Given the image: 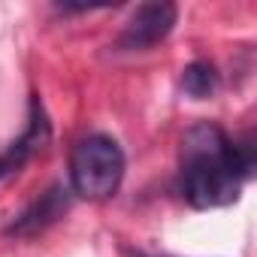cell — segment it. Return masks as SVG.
<instances>
[{"label":"cell","mask_w":257,"mask_h":257,"mask_svg":"<svg viewBox=\"0 0 257 257\" xmlns=\"http://www.w3.org/2000/svg\"><path fill=\"white\" fill-rule=\"evenodd\" d=\"M221 88V73L209 61H194L182 70V91L194 100H209Z\"/></svg>","instance_id":"6"},{"label":"cell","mask_w":257,"mask_h":257,"mask_svg":"<svg viewBox=\"0 0 257 257\" xmlns=\"http://www.w3.org/2000/svg\"><path fill=\"white\" fill-rule=\"evenodd\" d=\"M251 140H233L215 121L191 124L179 149V191L194 209H218L239 197L254 173Z\"/></svg>","instance_id":"1"},{"label":"cell","mask_w":257,"mask_h":257,"mask_svg":"<svg viewBox=\"0 0 257 257\" xmlns=\"http://www.w3.org/2000/svg\"><path fill=\"white\" fill-rule=\"evenodd\" d=\"M70 209V191L64 185H52L46 188L10 227L7 233L10 236H19V239H31V236H40L43 230H49L52 224H58Z\"/></svg>","instance_id":"5"},{"label":"cell","mask_w":257,"mask_h":257,"mask_svg":"<svg viewBox=\"0 0 257 257\" xmlns=\"http://www.w3.org/2000/svg\"><path fill=\"white\" fill-rule=\"evenodd\" d=\"M127 173L121 146L106 134L82 137L70 152V191L88 203H103L118 194Z\"/></svg>","instance_id":"2"},{"label":"cell","mask_w":257,"mask_h":257,"mask_svg":"<svg viewBox=\"0 0 257 257\" xmlns=\"http://www.w3.org/2000/svg\"><path fill=\"white\" fill-rule=\"evenodd\" d=\"M179 22V7L176 4H146L140 7L131 22L124 25V31L115 40L118 52H146L164 43Z\"/></svg>","instance_id":"3"},{"label":"cell","mask_w":257,"mask_h":257,"mask_svg":"<svg viewBox=\"0 0 257 257\" xmlns=\"http://www.w3.org/2000/svg\"><path fill=\"white\" fill-rule=\"evenodd\" d=\"M49 140H52V124H49L46 106H43L40 97H31V112H28L25 134L0 152V182H7L16 173H22L28 167V161L37 158L49 146Z\"/></svg>","instance_id":"4"}]
</instances>
